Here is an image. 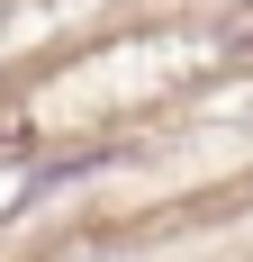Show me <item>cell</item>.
Returning <instances> with one entry per match:
<instances>
[{"instance_id": "1", "label": "cell", "mask_w": 253, "mask_h": 262, "mask_svg": "<svg viewBox=\"0 0 253 262\" xmlns=\"http://www.w3.org/2000/svg\"><path fill=\"white\" fill-rule=\"evenodd\" d=\"M9 154H27V136H0V163H9Z\"/></svg>"}]
</instances>
